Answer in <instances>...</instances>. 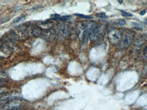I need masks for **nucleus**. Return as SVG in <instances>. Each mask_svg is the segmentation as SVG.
Returning <instances> with one entry per match:
<instances>
[{
  "label": "nucleus",
  "instance_id": "obj_1",
  "mask_svg": "<svg viewBox=\"0 0 147 110\" xmlns=\"http://www.w3.org/2000/svg\"><path fill=\"white\" fill-rule=\"evenodd\" d=\"M135 36V32L126 29L122 33V37L119 42V47L121 49H127L131 44Z\"/></svg>",
  "mask_w": 147,
  "mask_h": 110
},
{
  "label": "nucleus",
  "instance_id": "obj_2",
  "mask_svg": "<svg viewBox=\"0 0 147 110\" xmlns=\"http://www.w3.org/2000/svg\"><path fill=\"white\" fill-rule=\"evenodd\" d=\"M85 24L90 39L92 41L97 40L100 33V27L98 24L93 21L86 22Z\"/></svg>",
  "mask_w": 147,
  "mask_h": 110
},
{
  "label": "nucleus",
  "instance_id": "obj_3",
  "mask_svg": "<svg viewBox=\"0 0 147 110\" xmlns=\"http://www.w3.org/2000/svg\"><path fill=\"white\" fill-rule=\"evenodd\" d=\"M24 102L23 100L18 98L7 101L1 106L2 110H11L20 109L24 105Z\"/></svg>",
  "mask_w": 147,
  "mask_h": 110
},
{
  "label": "nucleus",
  "instance_id": "obj_4",
  "mask_svg": "<svg viewBox=\"0 0 147 110\" xmlns=\"http://www.w3.org/2000/svg\"><path fill=\"white\" fill-rule=\"evenodd\" d=\"M77 34L79 39L83 44H86L88 42L89 39V34L86 28L85 23H81L77 24Z\"/></svg>",
  "mask_w": 147,
  "mask_h": 110
},
{
  "label": "nucleus",
  "instance_id": "obj_5",
  "mask_svg": "<svg viewBox=\"0 0 147 110\" xmlns=\"http://www.w3.org/2000/svg\"><path fill=\"white\" fill-rule=\"evenodd\" d=\"M122 32L117 28H111L107 33L108 40L111 44L115 45L118 44L121 40Z\"/></svg>",
  "mask_w": 147,
  "mask_h": 110
},
{
  "label": "nucleus",
  "instance_id": "obj_6",
  "mask_svg": "<svg viewBox=\"0 0 147 110\" xmlns=\"http://www.w3.org/2000/svg\"><path fill=\"white\" fill-rule=\"evenodd\" d=\"M58 37L61 40L67 38L71 34V29L68 25L65 23L59 24L57 26Z\"/></svg>",
  "mask_w": 147,
  "mask_h": 110
},
{
  "label": "nucleus",
  "instance_id": "obj_7",
  "mask_svg": "<svg viewBox=\"0 0 147 110\" xmlns=\"http://www.w3.org/2000/svg\"><path fill=\"white\" fill-rule=\"evenodd\" d=\"M7 44V41H0V58H6L11 55L12 48Z\"/></svg>",
  "mask_w": 147,
  "mask_h": 110
},
{
  "label": "nucleus",
  "instance_id": "obj_8",
  "mask_svg": "<svg viewBox=\"0 0 147 110\" xmlns=\"http://www.w3.org/2000/svg\"><path fill=\"white\" fill-rule=\"evenodd\" d=\"M56 36V32L54 28L45 30H42L41 37L43 38L45 40L48 42H51L54 41Z\"/></svg>",
  "mask_w": 147,
  "mask_h": 110
},
{
  "label": "nucleus",
  "instance_id": "obj_9",
  "mask_svg": "<svg viewBox=\"0 0 147 110\" xmlns=\"http://www.w3.org/2000/svg\"><path fill=\"white\" fill-rule=\"evenodd\" d=\"M37 27L42 30H45L52 28L54 25L53 21H38Z\"/></svg>",
  "mask_w": 147,
  "mask_h": 110
},
{
  "label": "nucleus",
  "instance_id": "obj_10",
  "mask_svg": "<svg viewBox=\"0 0 147 110\" xmlns=\"http://www.w3.org/2000/svg\"><path fill=\"white\" fill-rule=\"evenodd\" d=\"M147 40L146 34H143L141 37L138 39L134 43V49L136 51L140 50L143 46L145 44Z\"/></svg>",
  "mask_w": 147,
  "mask_h": 110
},
{
  "label": "nucleus",
  "instance_id": "obj_11",
  "mask_svg": "<svg viewBox=\"0 0 147 110\" xmlns=\"http://www.w3.org/2000/svg\"><path fill=\"white\" fill-rule=\"evenodd\" d=\"M42 30L37 27H34L32 28L31 33L33 36L36 37H41Z\"/></svg>",
  "mask_w": 147,
  "mask_h": 110
},
{
  "label": "nucleus",
  "instance_id": "obj_12",
  "mask_svg": "<svg viewBox=\"0 0 147 110\" xmlns=\"http://www.w3.org/2000/svg\"><path fill=\"white\" fill-rule=\"evenodd\" d=\"M7 75L5 73L0 71V86H3L7 82Z\"/></svg>",
  "mask_w": 147,
  "mask_h": 110
},
{
  "label": "nucleus",
  "instance_id": "obj_13",
  "mask_svg": "<svg viewBox=\"0 0 147 110\" xmlns=\"http://www.w3.org/2000/svg\"><path fill=\"white\" fill-rule=\"evenodd\" d=\"M26 19V15H21L20 16H18L17 18H15L13 21L12 23L13 24H16L17 23H20L24 21Z\"/></svg>",
  "mask_w": 147,
  "mask_h": 110
},
{
  "label": "nucleus",
  "instance_id": "obj_14",
  "mask_svg": "<svg viewBox=\"0 0 147 110\" xmlns=\"http://www.w3.org/2000/svg\"><path fill=\"white\" fill-rule=\"evenodd\" d=\"M9 93V89L4 86H0V95Z\"/></svg>",
  "mask_w": 147,
  "mask_h": 110
},
{
  "label": "nucleus",
  "instance_id": "obj_15",
  "mask_svg": "<svg viewBox=\"0 0 147 110\" xmlns=\"http://www.w3.org/2000/svg\"><path fill=\"white\" fill-rule=\"evenodd\" d=\"M61 15L57 14H54L51 15V20H60L61 18Z\"/></svg>",
  "mask_w": 147,
  "mask_h": 110
},
{
  "label": "nucleus",
  "instance_id": "obj_16",
  "mask_svg": "<svg viewBox=\"0 0 147 110\" xmlns=\"http://www.w3.org/2000/svg\"><path fill=\"white\" fill-rule=\"evenodd\" d=\"M74 15H76V16H79V17H80V18H83V19H91L93 18V17H91V16H88V15L76 13Z\"/></svg>",
  "mask_w": 147,
  "mask_h": 110
},
{
  "label": "nucleus",
  "instance_id": "obj_17",
  "mask_svg": "<svg viewBox=\"0 0 147 110\" xmlns=\"http://www.w3.org/2000/svg\"><path fill=\"white\" fill-rule=\"evenodd\" d=\"M96 16L98 17L102 18H107L108 16L106 15L105 13L103 12H100V13H96Z\"/></svg>",
  "mask_w": 147,
  "mask_h": 110
},
{
  "label": "nucleus",
  "instance_id": "obj_18",
  "mask_svg": "<svg viewBox=\"0 0 147 110\" xmlns=\"http://www.w3.org/2000/svg\"><path fill=\"white\" fill-rule=\"evenodd\" d=\"M121 15L124 17H131L132 16L131 13L125 12L124 10H121Z\"/></svg>",
  "mask_w": 147,
  "mask_h": 110
},
{
  "label": "nucleus",
  "instance_id": "obj_19",
  "mask_svg": "<svg viewBox=\"0 0 147 110\" xmlns=\"http://www.w3.org/2000/svg\"><path fill=\"white\" fill-rule=\"evenodd\" d=\"M125 23H126V21H125V20L123 19H119L117 21L118 25L120 26L124 25Z\"/></svg>",
  "mask_w": 147,
  "mask_h": 110
},
{
  "label": "nucleus",
  "instance_id": "obj_20",
  "mask_svg": "<svg viewBox=\"0 0 147 110\" xmlns=\"http://www.w3.org/2000/svg\"><path fill=\"white\" fill-rule=\"evenodd\" d=\"M71 18L70 15H64V16H61L60 21L68 20Z\"/></svg>",
  "mask_w": 147,
  "mask_h": 110
},
{
  "label": "nucleus",
  "instance_id": "obj_21",
  "mask_svg": "<svg viewBox=\"0 0 147 110\" xmlns=\"http://www.w3.org/2000/svg\"><path fill=\"white\" fill-rule=\"evenodd\" d=\"M145 13H146V11L144 10L141 11V12L140 13V15H144L145 14Z\"/></svg>",
  "mask_w": 147,
  "mask_h": 110
},
{
  "label": "nucleus",
  "instance_id": "obj_22",
  "mask_svg": "<svg viewBox=\"0 0 147 110\" xmlns=\"http://www.w3.org/2000/svg\"><path fill=\"white\" fill-rule=\"evenodd\" d=\"M144 55L146 58V56H147V47L146 46L145 47V50H144Z\"/></svg>",
  "mask_w": 147,
  "mask_h": 110
},
{
  "label": "nucleus",
  "instance_id": "obj_23",
  "mask_svg": "<svg viewBox=\"0 0 147 110\" xmlns=\"http://www.w3.org/2000/svg\"><path fill=\"white\" fill-rule=\"evenodd\" d=\"M118 2L119 3H120V4H121V3H122L123 2V1H119Z\"/></svg>",
  "mask_w": 147,
  "mask_h": 110
},
{
  "label": "nucleus",
  "instance_id": "obj_24",
  "mask_svg": "<svg viewBox=\"0 0 147 110\" xmlns=\"http://www.w3.org/2000/svg\"><path fill=\"white\" fill-rule=\"evenodd\" d=\"M20 110V109H14V110Z\"/></svg>",
  "mask_w": 147,
  "mask_h": 110
},
{
  "label": "nucleus",
  "instance_id": "obj_25",
  "mask_svg": "<svg viewBox=\"0 0 147 110\" xmlns=\"http://www.w3.org/2000/svg\"><path fill=\"white\" fill-rule=\"evenodd\" d=\"M0 64H1V62H0Z\"/></svg>",
  "mask_w": 147,
  "mask_h": 110
}]
</instances>
